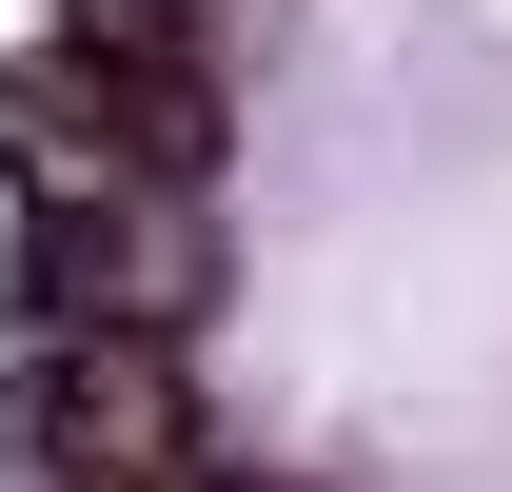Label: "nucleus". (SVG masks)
Listing matches in <instances>:
<instances>
[{
    "instance_id": "nucleus-3",
    "label": "nucleus",
    "mask_w": 512,
    "mask_h": 492,
    "mask_svg": "<svg viewBox=\"0 0 512 492\" xmlns=\"http://www.w3.org/2000/svg\"><path fill=\"white\" fill-rule=\"evenodd\" d=\"M60 40H79V60H119V79H158V60H197V0H79Z\"/></svg>"
},
{
    "instance_id": "nucleus-2",
    "label": "nucleus",
    "mask_w": 512,
    "mask_h": 492,
    "mask_svg": "<svg viewBox=\"0 0 512 492\" xmlns=\"http://www.w3.org/2000/svg\"><path fill=\"white\" fill-rule=\"evenodd\" d=\"M40 453H60V492H197V335H60Z\"/></svg>"
},
{
    "instance_id": "nucleus-1",
    "label": "nucleus",
    "mask_w": 512,
    "mask_h": 492,
    "mask_svg": "<svg viewBox=\"0 0 512 492\" xmlns=\"http://www.w3.org/2000/svg\"><path fill=\"white\" fill-rule=\"evenodd\" d=\"M40 296L60 335H197L217 315V197L197 178H99L40 217Z\"/></svg>"
}]
</instances>
